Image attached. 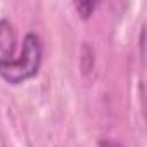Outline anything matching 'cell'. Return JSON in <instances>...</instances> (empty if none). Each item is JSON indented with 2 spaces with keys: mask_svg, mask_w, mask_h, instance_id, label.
<instances>
[{
  "mask_svg": "<svg viewBox=\"0 0 147 147\" xmlns=\"http://www.w3.org/2000/svg\"><path fill=\"white\" fill-rule=\"evenodd\" d=\"M43 59V45L36 33L28 31L23 38L19 57L0 55V78L11 85H21L35 78Z\"/></svg>",
  "mask_w": 147,
  "mask_h": 147,
  "instance_id": "1",
  "label": "cell"
},
{
  "mask_svg": "<svg viewBox=\"0 0 147 147\" xmlns=\"http://www.w3.org/2000/svg\"><path fill=\"white\" fill-rule=\"evenodd\" d=\"M16 45V35L14 28L7 19H0V50H2V57H12Z\"/></svg>",
  "mask_w": 147,
  "mask_h": 147,
  "instance_id": "2",
  "label": "cell"
},
{
  "mask_svg": "<svg viewBox=\"0 0 147 147\" xmlns=\"http://www.w3.org/2000/svg\"><path fill=\"white\" fill-rule=\"evenodd\" d=\"M99 147H123V145L111 138H102V140H99Z\"/></svg>",
  "mask_w": 147,
  "mask_h": 147,
  "instance_id": "5",
  "label": "cell"
},
{
  "mask_svg": "<svg viewBox=\"0 0 147 147\" xmlns=\"http://www.w3.org/2000/svg\"><path fill=\"white\" fill-rule=\"evenodd\" d=\"M80 64H82V71H83V75H88L90 69L94 67V50H92V47H88L87 43L82 47Z\"/></svg>",
  "mask_w": 147,
  "mask_h": 147,
  "instance_id": "3",
  "label": "cell"
},
{
  "mask_svg": "<svg viewBox=\"0 0 147 147\" xmlns=\"http://www.w3.org/2000/svg\"><path fill=\"white\" fill-rule=\"evenodd\" d=\"M95 7H97V2H92V0H82V2L75 4V9H76V12L80 14L82 19H90Z\"/></svg>",
  "mask_w": 147,
  "mask_h": 147,
  "instance_id": "4",
  "label": "cell"
}]
</instances>
